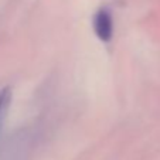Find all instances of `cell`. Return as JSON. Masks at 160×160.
I'll list each match as a JSON object with an SVG mask.
<instances>
[{"label":"cell","mask_w":160,"mask_h":160,"mask_svg":"<svg viewBox=\"0 0 160 160\" xmlns=\"http://www.w3.org/2000/svg\"><path fill=\"white\" fill-rule=\"evenodd\" d=\"M7 99H9V92H7V89L0 91V111H2V108L4 106V103L7 102Z\"/></svg>","instance_id":"2"},{"label":"cell","mask_w":160,"mask_h":160,"mask_svg":"<svg viewBox=\"0 0 160 160\" xmlns=\"http://www.w3.org/2000/svg\"><path fill=\"white\" fill-rule=\"evenodd\" d=\"M94 30L101 41L106 42L112 38V34H113V21H112L111 13H109L108 10L102 9L95 14Z\"/></svg>","instance_id":"1"}]
</instances>
